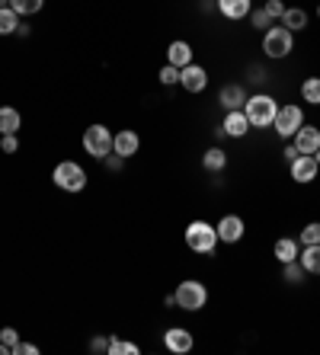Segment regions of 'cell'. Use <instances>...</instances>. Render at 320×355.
<instances>
[{
	"instance_id": "27",
	"label": "cell",
	"mask_w": 320,
	"mask_h": 355,
	"mask_svg": "<svg viewBox=\"0 0 320 355\" xmlns=\"http://www.w3.org/2000/svg\"><path fill=\"white\" fill-rule=\"evenodd\" d=\"M109 355H138L135 343H125V339L109 336Z\"/></svg>"
},
{
	"instance_id": "25",
	"label": "cell",
	"mask_w": 320,
	"mask_h": 355,
	"mask_svg": "<svg viewBox=\"0 0 320 355\" xmlns=\"http://www.w3.org/2000/svg\"><path fill=\"white\" fill-rule=\"evenodd\" d=\"M285 266V272H282V279L288 282V285H298V282H304V275H308V272H304V266L298 260H292V262H282Z\"/></svg>"
},
{
	"instance_id": "29",
	"label": "cell",
	"mask_w": 320,
	"mask_h": 355,
	"mask_svg": "<svg viewBox=\"0 0 320 355\" xmlns=\"http://www.w3.org/2000/svg\"><path fill=\"white\" fill-rule=\"evenodd\" d=\"M160 84H164V87L180 84V67H173V65H164V67H160Z\"/></svg>"
},
{
	"instance_id": "17",
	"label": "cell",
	"mask_w": 320,
	"mask_h": 355,
	"mask_svg": "<svg viewBox=\"0 0 320 355\" xmlns=\"http://www.w3.org/2000/svg\"><path fill=\"white\" fill-rule=\"evenodd\" d=\"M218 10L224 13L228 19H244L250 16V0H218Z\"/></svg>"
},
{
	"instance_id": "41",
	"label": "cell",
	"mask_w": 320,
	"mask_h": 355,
	"mask_svg": "<svg viewBox=\"0 0 320 355\" xmlns=\"http://www.w3.org/2000/svg\"><path fill=\"white\" fill-rule=\"evenodd\" d=\"M317 16H320V7H317Z\"/></svg>"
},
{
	"instance_id": "19",
	"label": "cell",
	"mask_w": 320,
	"mask_h": 355,
	"mask_svg": "<svg viewBox=\"0 0 320 355\" xmlns=\"http://www.w3.org/2000/svg\"><path fill=\"white\" fill-rule=\"evenodd\" d=\"M273 253H275V260L279 262H292V260H298V243H295L292 237H279Z\"/></svg>"
},
{
	"instance_id": "15",
	"label": "cell",
	"mask_w": 320,
	"mask_h": 355,
	"mask_svg": "<svg viewBox=\"0 0 320 355\" xmlns=\"http://www.w3.org/2000/svg\"><path fill=\"white\" fill-rule=\"evenodd\" d=\"M224 135H231V138H244L250 131V119H247V113L244 109H234V113H228V119H224Z\"/></svg>"
},
{
	"instance_id": "11",
	"label": "cell",
	"mask_w": 320,
	"mask_h": 355,
	"mask_svg": "<svg viewBox=\"0 0 320 355\" xmlns=\"http://www.w3.org/2000/svg\"><path fill=\"white\" fill-rule=\"evenodd\" d=\"M138 148H141V138H138L131 128L119 131V135H112V154H119V157H135Z\"/></svg>"
},
{
	"instance_id": "4",
	"label": "cell",
	"mask_w": 320,
	"mask_h": 355,
	"mask_svg": "<svg viewBox=\"0 0 320 355\" xmlns=\"http://www.w3.org/2000/svg\"><path fill=\"white\" fill-rule=\"evenodd\" d=\"M173 295H176V308H180V310H202V308H205V301H209L205 285L195 282V279L180 282V288H176Z\"/></svg>"
},
{
	"instance_id": "32",
	"label": "cell",
	"mask_w": 320,
	"mask_h": 355,
	"mask_svg": "<svg viewBox=\"0 0 320 355\" xmlns=\"http://www.w3.org/2000/svg\"><path fill=\"white\" fill-rule=\"evenodd\" d=\"M266 13H269V16H273V19H282L285 16V10H288V7H285V3H282V0H266Z\"/></svg>"
},
{
	"instance_id": "36",
	"label": "cell",
	"mask_w": 320,
	"mask_h": 355,
	"mask_svg": "<svg viewBox=\"0 0 320 355\" xmlns=\"http://www.w3.org/2000/svg\"><path fill=\"white\" fill-rule=\"evenodd\" d=\"M90 352H109V339H103V336H96L90 343Z\"/></svg>"
},
{
	"instance_id": "18",
	"label": "cell",
	"mask_w": 320,
	"mask_h": 355,
	"mask_svg": "<svg viewBox=\"0 0 320 355\" xmlns=\"http://www.w3.org/2000/svg\"><path fill=\"white\" fill-rule=\"evenodd\" d=\"M298 262L304 266V272L320 275V243H308V250L298 253Z\"/></svg>"
},
{
	"instance_id": "5",
	"label": "cell",
	"mask_w": 320,
	"mask_h": 355,
	"mask_svg": "<svg viewBox=\"0 0 320 355\" xmlns=\"http://www.w3.org/2000/svg\"><path fill=\"white\" fill-rule=\"evenodd\" d=\"M83 150L90 154V157L103 160L112 154V135L106 125H90V128L83 131Z\"/></svg>"
},
{
	"instance_id": "16",
	"label": "cell",
	"mask_w": 320,
	"mask_h": 355,
	"mask_svg": "<svg viewBox=\"0 0 320 355\" xmlns=\"http://www.w3.org/2000/svg\"><path fill=\"white\" fill-rule=\"evenodd\" d=\"M167 65H173L183 71L186 65H192V45L189 42H173V45L167 48Z\"/></svg>"
},
{
	"instance_id": "33",
	"label": "cell",
	"mask_w": 320,
	"mask_h": 355,
	"mask_svg": "<svg viewBox=\"0 0 320 355\" xmlns=\"http://www.w3.org/2000/svg\"><path fill=\"white\" fill-rule=\"evenodd\" d=\"M0 150H3V154H17L19 150L17 135H0Z\"/></svg>"
},
{
	"instance_id": "12",
	"label": "cell",
	"mask_w": 320,
	"mask_h": 355,
	"mask_svg": "<svg viewBox=\"0 0 320 355\" xmlns=\"http://www.w3.org/2000/svg\"><path fill=\"white\" fill-rule=\"evenodd\" d=\"M218 103L228 109V113H234V109H244V103H247V90L240 84H224L218 93Z\"/></svg>"
},
{
	"instance_id": "14",
	"label": "cell",
	"mask_w": 320,
	"mask_h": 355,
	"mask_svg": "<svg viewBox=\"0 0 320 355\" xmlns=\"http://www.w3.org/2000/svg\"><path fill=\"white\" fill-rule=\"evenodd\" d=\"M295 148L301 150V154H314V150H320V128H314V125H301V128L295 131Z\"/></svg>"
},
{
	"instance_id": "21",
	"label": "cell",
	"mask_w": 320,
	"mask_h": 355,
	"mask_svg": "<svg viewBox=\"0 0 320 355\" xmlns=\"http://www.w3.org/2000/svg\"><path fill=\"white\" fill-rule=\"evenodd\" d=\"M202 167L209 170V173H218V170H224L228 167V154L221 148H211V150H205V157H202Z\"/></svg>"
},
{
	"instance_id": "26",
	"label": "cell",
	"mask_w": 320,
	"mask_h": 355,
	"mask_svg": "<svg viewBox=\"0 0 320 355\" xmlns=\"http://www.w3.org/2000/svg\"><path fill=\"white\" fill-rule=\"evenodd\" d=\"M10 7L17 10L19 16H32V13H39L45 7V0H10Z\"/></svg>"
},
{
	"instance_id": "40",
	"label": "cell",
	"mask_w": 320,
	"mask_h": 355,
	"mask_svg": "<svg viewBox=\"0 0 320 355\" xmlns=\"http://www.w3.org/2000/svg\"><path fill=\"white\" fill-rule=\"evenodd\" d=\"M314 160H317V163H320V150H314Z\"/></svg>"
},
{
	"instance_id": "7",
	"label": "cell",
	"mask_w": 320,
	"mask_h": 355,
	"mask_svg": "<svg viewBox=\"0 0 320 355\" xmlns=\"http://www.w3.org/2000/svg\"><path fill=\"white\" fill-rule=\"evenodd\" d=\"M304 125V113L298 106H279V113L273 119V128L282 135V138H295V131Z\"/></svg>"
},
{
	"instance_id": "2",
	"label": "cell",
	"mask_w": 320,
	"mask_h": 355,
	"mask_svg": "<svg viewBox=\"0 0 320 355\" xmlns=\"http://www.w3.org/2000/svg\"><path fill=\"white\" fill-rule=\"evenodd\" d=\"M186 247L195 253H202V256H215V247H218V231L211 225H205V221H192L189 227H186Z\"/></svg>"
},
{
	"instance_id": "6",
	"label": "cell",
	"mask_w": 320,
	"mask_h": 355,
	"mask_svg": "<svg viewBox=\"0 0 320 355\" xmlns=\"http://www.w3.org/2000/svg\"><path fill=\"white\" fill-rule=\"evenodd\" d=\"M295 48V36L285 26H269L263 36V51L269 58H285Z\"/></svg>"
},
{
	"instance_id": "13",
	"label": "cell",
	"mask_w": 320,
	"mask_h": 355,
	"mask_svg": "<svg viewBox=\"0 0 320 355\" xmlns=\"http://www.w3.org/2000/svg\"><path fill=\"white\" fill-rule=\"evenodd\" d=\"M218 240H224V243H237L240 237H244V221H240L237 215H224L218 221Z\"/></svg>"
},
{
	"instance_id": "31",
	"label": "cell",
	"mask_w": 320,
	"mask_h": 355,
	"mask_svg": "<svg viewBox=\"0 0 320 355\" xmlns=\"http://www.w3.org/2000/svg\"><path fill=\"white\" fill-rule=\"evenodd\" d=\"M301 243L308 247V243H320V221H314V225H308L301 231Z\"/></svg>"
},
{
	"instance_id": "22",
	"label": "cell",
	"mask_w": 320,
	"mask_h": 355,
	"mask_svg": "<svg viewBox=\"0 0 320 355\" xmlns=\"http://www.w3.org/2000/svg\"><path fill=\"white\" fill-rule=\"evenodd\" d=\"M19 29V13L13 7H0V36H13Z\"/></svg>"
},
{
	"instance_id": "37",
	"label": "cell",
	"mask_w": 320,
	"mask_h": 355,
	"mask_svg": "<svg viewBox=\"0 0 320 355\" xmlns=\"http://www.w3.org/2000/svg\"><path fill=\"white\" fill-rule=\"evenodd\" d=\"M298 154H301V150L295 148V144H288V148H285V160H288V163H292V160L298 157Z\"/></svg>"
},
{
	"instance_id": "9",
	"label": "cell",
	"mask_w": 320,
	"mask_h": 355,
	"mask_svg": "<svg viewBox=\"0 0 320 355\" xmlns=\"http://www.w3.org/2000/svg\"><path fill=\"white\" fill-rule=\"evenodd\" d=\"M288 167H292V179H295V183H314V179H317L320 163L314 160V154H298Z\"/></svg>"
},
{
	"instance_id": "20",
	"label": "cell",
	"mask_w": 320,
	"mask_h": 355,
	"mask_svg": "<svg viewBox=\"0 0 320 355\" xmlns=\"http://www.w3.org/2000/svg\"><path fill=\"white\" fill-rule=\"evenodd\" d=\"M19 113L10 106H0V135H17L19 131Z\"/></svg>"
},
{
	"instance_id": "30",
	"label": "cell",
	"mask_w": 320,
	"mask_h": 355,
	"mask_svg": "<svg viewBox=\"0 0 320 355\" xmlns=\"http://www.w3.org/2000/svg\"><path fill=\"white\" fill-rule=\"evenodd\" d=\"M0 343L10 346V355H13V349H17V343H19V333L13 327H3V330H0Z\"/></svg>"
},
{
	"instance_id": "23",
	"label": "cell",
	"mask_w": 320,
	"mask_h": 355,
	"mask_svg": "<svg viewBox=\"0 0 320 355\" xmlns=\"http://www.w3.org/2000/svg\"><path fill=\"white\" fill-rule=\"evenodd\" d=\"M282 26L288 29V32H298V29H304V26H308V13H304V10H298V7L285 10V16H282Z\"/></svg>"
},
{
	"instance_id": "8",
	"label": "cell",
	"mask_w": 320,
	"mask_h": 355,
	"mask_svg": "<svg viewBox=\"0 0 320 355\" xmlns=\"http://www.w3.org/2000/svg\"><path fill=\"white\" fill-rule=\"evenodd\" d=\"M180 87H183L186 93H202L209 87V71L199 65H186L180 71Z\"/></svg>"
},
{
	"instance_id": "10",
	"label": "cell",
	"mask_w": 320,
	"mask_h": 355,
	"mask_svg": "<svg viewBox=\"0 0 320 355\" xmlns=\"http://www.w3.org/2000/svg\"><path fill=\"white\" fill-rule=\"evenodd\" d=\"M164 346L170 349V352H176V355H186V352H192V333L189 330H183V327H173V330H167L164 333Z\"/></svg>"
},
{
	"instance_id": "38",
	"label": "cell",
	"mask_w": 320,
	"mask_h": 355,
	"mask_svg": "<svg viewBox=\"0 0 320 355\" xmlns=\"http://www.w3.org/2000/svg\"><path fill=\"white\" fill-rule=\"evenodd\" d=\"M250 80H253V84H263V80H266V71H256V67H253V77H250Z\"/></svg>"
},
{
	"instance_id": "28",
	"label": "cell",
	"mask_w": 320,
	"mask_h": 355,
	"mask_svg": "<svg viewBox=\"0 0 320 355\" xmlns=\"http://www.w3.org/2000/svg\"><path fill=\"white\" fill-rule=\"evenodd\" d=\"M250 23H253L256 29H269L273 26V16H269V13H266V10H250Z\"/></svg>"
},
{
	"instance_id": "1",
	"label": "cell",
	"mask_w": 320,
	"mask_h": 355,
	"mask_svg": "<svg viewBox=\"0 0 320 355\" xmlns=\"http://www.w3.org/2000/svg\"><path fill=\"white\" fill-rule=\"evenodd\" d=\"M244 113H247V119H250V128H269L275 113H279V103H275L269 93H256L244 103Z\"/></svg>"
},
{
	"instance_id": "24",
	"label": "cell",
	"mask_w": 320,
	"mask_h": 355,
	"mask_svg": "<svg viewBox=\"0 0 320 355\" xmlns=\"http://www.w3.org/2000/svg\"><path fill=\"white\" fill-rule=\"evenodd\" d=\"M301 96H304V103H311V106H320V77H308L301 84Z\"/></svg>"
},
{
	"instance_id": "39",
	"label": "cell",
	"mask_w": 320,
	"mask_h": 355,
	"mask_svg": "<svg viewBox=\"0 0 320 355\" xmlns=\"http://www.w3.org/2000/svg\"><path fill=\"white\" fill-rule=\"evenodd\" d=\"M3 352H7V355H10V346H3V343H0V355H3Z\"/></svg>"
},
{
	"instance_id": "3",
	"label": "cell",
	"mask_w": 320,
	"mask_h": 355,
	"mask_svg": "<svg viewBox=\"0 0 320 355\" xmlns=\"http://www.w3.org/2000/svg\"><path fill=\"white\" fill-rule=\"evenodd\" d=\"M52 179H55V186L64 189V192H83V186H87V173H83V167L74 163V160H61L55 167V173H52Z\"/></svg>"
},
{
	"instance_id": "35",
	"label": "cell",
	"mask_w": 320,
	"mask_h": 355,
	"mask_svg": "<svg viewBox=\"0 0 320 355\" xmlns=\"http://www.w3.org/2000/svg\"><path fill=\"white\" fill-rule=\"evenodd\" d=\"M13 355H39V346H32V343H17Z\"/></svg>"
},
{
	"instance_id": "34",
	"label": "cell",
	"mask_w": 320,
	"mask_h": 355,
	"mask_svg": "<svg viewBox=\"0 0 320 355\" xmlns=\"http://www.w3.org/2000/svg\"><path fill=\"white\" fill-rule=\"evenodd\" d=\"M122 160H125V157H119V154H109V157H103V163H106V170L119 173V170H122Z\"/></svg>"
}]
</instances>
